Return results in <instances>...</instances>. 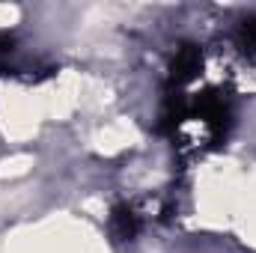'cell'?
<instances>
[{
	"label": "cell",
	"mask_w": 256,
	"mask_h": 253,
	"mask_svg": "<svg viewBox=\"0 0 256 253\" xmlns=\"http://www.w3.org/2000/svg\"><path fill=\"white\" fill-rule=\"evenodd\" d=\"M110 230H114V238H120V242L134 238V236H137V230H140V214H137L131 206H120V208H114Z\"/></svg>",
	"instance_id": "6da1fadb"
}]
</instances>
